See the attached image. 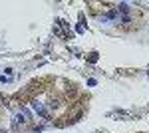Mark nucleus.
I'll use <instances>...</instances> for the list:
<instances>
[{
  "instance_id": "obj_1",
  "label": "nucleus",
  "mask_w": 149,
  "mask_h": 133,
  "mask_svg": "<svg viewBox=\"0 0 149 133\" xmlns=\"http://www.w3.org/2000/svg\"><path fill=\"white\" fill-rule=\"evenodd\" d=\"M26 123V115L24 113H16V117H14V127H20Z\"/></svg>"
},
{
  "instance_id": "obj_2",
  "label": "nucleus",
  "mask_w": 149,
  "mask_h": 133,
  "mask_svg": "<svg viewBox=\"0 0 149 133\" xmlns=\"http://www.w3.org/2000/svg\"><path fill=\"white\" fill-rule=\"evenodd\" d=\"M117 12H119V14H123V16H127V14H129V6H127V4H123V2H121V4H119V6H117Z\"/></svg>"
},
{
  "instance_id": "obj_3",
  "label": "nucleus",
  "mask_w": 149,
  "mask_h": 133,
  "mask_svg": "<svg viewBox=\"0 0 149 133\" xmlns=\"http://www.w3.org/2000/svg\"><path fill=\"white\" fill-rule=\"evenodd\" d=\"M32 107H34V109L38 111V113H40V115H46V109H44V107H42V105H40V103H38V101H34V103H32Z\"/></svg>"
},
{
  "instance_id": "obj_4",
  "label": "nucleus",
  "mask_w": 149,
  "mask_h": 133,
  "mask_svg": "<svg viewBox=\"0 0 149 133\" xmlns=\"http://www.w3.org/2000/svg\"><path fill=\"white\" fill-rule=\"evenodd\" d=\"M90 62H92V64H93V62H97V54H92V56H90Z\"/></svg>"
}]
</instances>
